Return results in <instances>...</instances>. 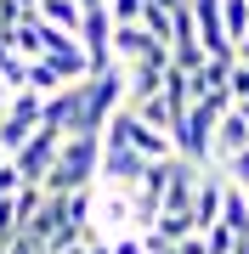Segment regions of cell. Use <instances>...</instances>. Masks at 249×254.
Returning <instances> with one entry per match:
<instances>
[{"label":"cell","instance_id":"5b68a950","mask_svg":"<svg viewBox=\"0 0 249 254\" xmlns=\"http://www.w3.org/2000/svg\"><path fill=\"white\" fill-rule=\"evenodd\" d=\"M91 215H102V226H113V232H136V209H130V192H108V187H96V198H91Z\"/></svg>","mask_w":249,"mask_h":254},{"label":"cell","instance_id":"9c48e42d","mask_svg":"<svg viewBox=\"0 0 249 254\" xmlns=\"http://www.w3.org/2000/svg\"><path fill=\"white\" fill-rule=\"evenodd\" d=\"M221 28H227L232 46H238V40L249 34V0H221Z\"/></svg>","mask_w":249,"mask_h":254},{"label":"cell","instance_id":"8fae6325","mask_svg":"<svg viewBox=\"0 0 249 254\" xmlns=\"http://www.w3.org/2000/svg\"><path fill=\"white\" fill-rule=\"evenodd\" d=\"M102 6H108L113 23H136V17H142V0H102Z\"/></svg>","mask_w":249,"mask_h":254},{"label":"cell","instance_id":"9a60e30c","mask_svg":"<svg viewBox=\"0 0 249 254\" xmlns=\"http://www.w3.org/2000/svg\"><path fill=\"white\" fill-rule=\"evenodd\" d=\"M232 63H244V68H249V34L238 40V46H232Z\"/></svg>","mask_w":249,"mask_h":254},{"label":"cell","instance_id":"e0dca14e","mask_svg":"<svg viewBox=\"0 0 249 254\" xmlns=\"http://www.w3.org/2000/svg\"><path fill=\"white\" fill-rule=\"evenodd\" d=\"M232 254H249V237H238V243H232Z\"/></svg>","mask_w":249,"mask_h":254},{"label":"cell","instance_id":"7a4b0ae2","mask_svg":"<svg viewBox=\"0 0 249 254\" xmlns=\"http://www.w3.org/2000/svg\"><path fill=\"white\" fill-rule=\"evenodd\" d=\"M57 147H63V136L40 125L34 136H28V141L17 147V153H11V170H17V181H23V187H40V181H46V170H51Z\"/></svg>","mask_w":249,"mask_h":254},{"label":"cell","instance_id":"ac0fdd59","mask_svg":"<svg viewBox=\"0 0 249 254\" xmlns=\"http://www.w3.org/2000/svg\"><path fill=\"white\" fill-rule=\"evenodd\" d=\"M244 198H249V187H244Z\"/></svg>","mask_w":249,"mask_h":254},{"label":"cell","instance_id":"8992f818","mask_svg":"<svg viewBox=\"0 0 249 254\" xmlns=\"http://www.w3.org/2000/svg\"><path fill=\"white\" fill-rule=\"evenodd\" d=\"M193 232H204V226H215V215H221V175L215 170H204L198 175V192H193Z\"/></svg>","mask_w":249,"mask_h":254},{"label":"cell","instance_id":"52a82bcc","mask_svg":"<svg viewBox=\"0 0 249 254\" xmlns=\"http://www.w3.org/2000/svg\"><path fill=\"white\" fill-rule=\"evenodd\" d=\"M215 226H227L232 237H249V198L227 181H221V215H215Z\"/></svg>","mask_w":249,"mask_h":254},{"label":"cell","instance_id":"5bb4252c","mask_svg":"<svg viewBox=\"0 0 249 254\" xmlns=\"http://www.w3.org/2000/svg\"><path fill=\"white\" fill-rule=\"evenodd\" d=\"M175 254H204V237H198V232H187L181 243H175Z\"/></svg>","mask_w":249,"mask_h":254},{"label":"cell","instance_id":"4fadbf2b","mask_svg":"<svg viewBox=\"0 0 249 254\" xmlns=\"http://www.w3.org/2000/svg\"><path fill=\"white\" fill-rule=\"evenodd\" d=\"M108 254H142V243H136V232H125V237H113V243H108Z\"/></svg>","mask_w":249,"mask_h":254},{"label":"cell","instance_id":"6da1fadb","mask_svg":"<svg viewBox=\"0 0 249 254\" xmlns=\"http://www.w3.org/2000/svg\"><path fill=\"white\" fill-rule=\"evenodd\" d=\"M96 158H102V136H63V147H57L46 181H40V192H51V198H68V192H85L96 187Z\"/></svg>","mask_w":249,"mask_h":254},{"label":"cell","instance_id":"7c38bea8","mask_svg":"<svg viewBox=\"0 0 249 254\" xmlns=\"http://www.w3.org/2000/svg\"><path fill=\"white\" fill-rule=\"evenodd\" d=\"M17 187H23V181H17V170H11V158H6V164H0V198H11Z\"/></svg>","mask_w":249,"mask_h":254},{"label":"cell","instance_id":"277c9868","mask_svg":"<svg viewBox=\"0 0 249 254\" xmlns=\"http://www.w3.org/2000/svg\"><path fill=\"white\" fill-rule=\"evenodd\" d=\"M244 147H249V125L227 108L221 119H215V130H210V164H221V158H232V153H244Z\"/></svg>","mask_w":249,"mask_h":254},{"label":"cell","instance_id":"3957f363","mask_svg":"<svg viewBox=\"0 0 249 254\" xmlns=\"http://www.w3.org/2000/svg\"><path fill=\"white\" fill-rule=\"evenodd\" d=\"M198 164H187V158H170L165 164V209H159V215H187V209H193V192H198ZM193 220V215H187Z\"/></svg>","mask_w":249,"mask_h":254},{"label":"cell","instance_id":"ba28073f","mask_svg":"<svg viewBox=\"0 0 249 254\" xmlns=\"http://www.w3.org/2000/svg\"><path fill=\"white\" fill-rule=\"evenodd\" d=\"M34 17L46 28H57V34H74V28H80V6H74V0H40Z\"/></svg>","mask_w":249,"mask_h":254},{"label":"cell","instance_id":"30bf717a","mask_svg":"<svg viewBox=\"0 0 249 254\" xmlns=\"http://www.w3.org/2000/svg\"><path fill=\"white\" fill-rule=\"evenodd\" d=\"M198 237H204V254H232V243H238L227 226H204Z\"/></svg>","mask_w":249,"mask_h":254},{"label":"cell","instance_id":"2e32d148","mask_svg":"<svg viewBox=\"0 0 249 254\" xmlns=\"http://www.w3.org/2000/svg\"><path fill=\"white\" fill-rule=\"evenodd\" d=\"M148 6H159V11H170V17H175V11L187 6V0H148Z\"/></svg>","mask_w":249,"mask_h":254}]
</instances>
